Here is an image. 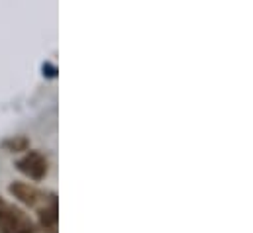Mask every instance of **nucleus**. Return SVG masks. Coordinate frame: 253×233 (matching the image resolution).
Wrapping results in <instances>:
<instances>
[{"label":"nucleus","instance_id":"1","mask_svg":"<svg viewBox=\"0 0 253 233\" xmlns=\"http://www.w3.org/2000/svg\"><path fill=\"white\" fill-rule=\"evenodd\" d=\"M0 232L2 233H34L36 226L28 214L8 204L0 196Z\"/></svg>","mask_w":253,"mask_h":233},{"label":"nucleus","instance_id":"2","mask_svg":"<svg viewBox=\"0 0 253 233\" xmlns=\"http://www.w3.org/2000/svg\"><path fill=\"white\" fill-rule=\"evenodd\" d=\"M16 169L22 173V175L30 176L32 180H42L47 175V159L43 153L40 151H28L18 163H16Z\"/></svg>","mask_w":253,"mask_h":233},{"label":"nucleus","instance_id":"3","mask_svg":"<svg viewBox=\"0 0 253 233\" xmlns=\"http://www.w3.org/2000/svg\"><path fill=\"white\" fill-rule=\"evenodd\" d=\"M8 190H10V194H12L14 198H18L20 202H24V204L30 206V208H36V206H40L42 202H47L45 194H43L42 190H38L36 186L28 184V182H12ZM51 196H53V194H51ZM51 196H49V198H51Z\"/></svg>","mask_w":253,"mask_h":233},{"label":"nucleus","instance_id":"4","mask_svg":"<svg viewBox=\"0 0 253 233\" xmlns=\"http://www.w3.org/2000/svg\"><path fill=\"white\" fill-rule=\"evenodd\" d=\"M57 222H59L57 200H55V196H51L40 210V226H42L43 233H57Z\"/></svg>","mask_w":253,"mask_h":233},{"label":"nucleus","instance_id":"5","mask_svg":"<svg viewBox=\"0 0 253 233\" xmlns=\"http://www.w3.org/2000/svg\"><path fill=\"white\" fill-rule=\"evenodd\" d=\"M4 147L18 153V151H24L28 147V139L26 137H16V139H10V141H4Z\"/></svg>","mask_w":253,"mask_h":233}]
</instances>
